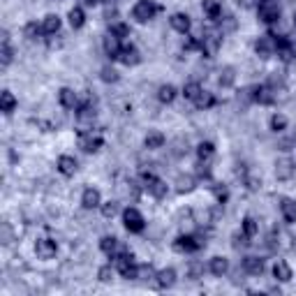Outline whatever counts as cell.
I'll return each instance as SVG.
<instances>
[{
	"label": "cell",
	"mask_w": 296,
	"mask_h": 296,
	"mask_svg": "<svg viewBox=\"0 0 296 296\" xmlns=\"http://www.w3.org/2000/svg\"><path fill=\"white\" fill-rule=\"evenodd\" d=\"M294 171H296V164L291 157H282V160L275 162V176H278V181H289L291 176H294Z\"/></svg>",
	"instance_id": "obj_8"
},
{
	"label": "cell",
	"mask_w": 296,
	"mask_h": 296,
	"mask_svg": "<svg viewBox=\"0 0 296 296\" xmlns=\"http://www.w3.org/2000/svg\"><path fill=\"white\" fill-rule=\"evenodd\" d=\"M187 151V146H185V148H183V139H178V141H176V155H183V153H185Z\"/></svg>",
	"instance_id": "obj_48"
},
{
	"label": "cell",
	"mask_w": 296,
	"mask_h": 296,
	"mask_svg": "<svg viewBox=\"0 0 296 296\" xmlns=\"http://www.w3.org/2000/svg\"><path fill=\"white\" fill-rule=\"evenodd\" d=\"M146 148H162L164 146V134L162 132H148L144 139Z\"/></svg>",
	"instance_id": "obj_28"
},
{
	"label": "cell",
	"mask_w": 296,
	"mask_h": 296,
	"mask_svg": "<svg viewBox=\"0 0 296 296\" xmlns=\"http://www.w3.org/2000/svg\"><path fill=\"white\" fill-rule=\"evenodd\" d=\"M155 178H157V176L153 174V171H141V181H144L146 185H151V183L155 181Z\"/></svg>",
	"instance_id": "obj_47"
},
{
	"label": "cell",
	"mask_w": 296,
	"mask_h": 296,
	"mask_svg": "<svg viewBox=\"0 0 296 296\" xmlns=\"http://www.w3.org/2000/svg\"><path fill=\"white\" fill-rule=\"evenodd\" d=\"M294 28H296V14H294Z\"/></svg>",
	"instance_id": "obj_52"
},
{
	"label": "cell",
	"mask_w": 296,
	"mask_h": 296,
	"mask_svg": "<svg viewBox=\"0 0 296 296\" xmlns=\"http://www.w3.org/2000/svg\"><path fill=\"white\" fill-rule=\"evenodd\" d=\"M294 47H296V44H294Z\"/></svg>",
	"instance_id": "obj_53"
},
{
	"label": "cell",
	"mask_w": 296,
	"mask_h": 296,
	"mask_svg": "<svg viewBox=\"0 0 296 296\" xmlns=\"http://www.w3.org/2000/svg\"><path fill=\"white\" fill-rule=\"evenodd\" d=\"M220 28H222V35H224V33L234 31V28H236V21H234L231 17H224V19H220Z\"/></svg>",
	"instance_id": "obj_44"
},
{
	"label": "cell",
	"mask_w": 296,
	"mask_h": 296,
	"mask_svg": "<svg viewBox=\"0 0 296 296\" xmlns=\"http://www.w3.org/2000/svg\"><path fill=\"white\" fill-rule=\"evenodd\" d=\"M109 33H114L118 40H123V37H130V28H127L125 24H114L111 26V31Z\"/></svg>",
	"instance_id": "obj_41"
},
{
	"label": "cell",
	"mask_w": 296,
	"mask_h": 296,
	"mask_svg": "<svg viewBox=\"0 0 296 296\" xmlns=\"http://www.w3.org/2000/svg\"><path fill=\"white\" fill-rule=\"evenodd\" d=\"M284 127H287V116H282V114L271 116V130L273 132H282Z\"/></svg>",
	"instance_id": "obj_37"
},
{
	"label": "cell",
	"mask_w": 296,
	"mask_h": 296,
	"mask_svg": "<svg viewBox=\"0 0 296 296\" xmlns=\"http://www.w3.org/2000/svg\"><path fill=\"white\" fill-rule=\"evenodd\" d=\"M104 54L109 56V58H118V54H121V40L114 35V33H109V35L104 37Z\"/></svg>",
	"instance_id": "obj_14"
},
{
	"label": "cell",
	"mask_w": 296,
	"mask_h": 296,
	"mask_svg": "<svg viewBox=\"0 0 296 296\" xmlns=\"http://www.w3.org/2000/svg\"><path fill=\"white\" fill-rule=\"evenodd\" d=\"M204 12L211 21L220 24V19H222V7H220L218 0H204Z\"/></svg>",
	"instance_id": "obj_17"
},
{
	"label": "cell",
	"mask_w": 296,
	"mask_h": 296,
	"mask_svg": "<svg viewBox=\"0 0 296 296\" xmlns=\"http://www.w3.org/2000/svg\"><path fill=\"white\" fill-rule=\"evenodd\" d=\"M42 31L47 33V35H56V33L61 31V19L56 17V14H49V17H44Z\"/></svg>",
	"instance_id": "obj_25"
},
{
	"label": "cell",
	"mask_w": 296,
	"mask_h": 296,
	"mask_svg": "<svg viewBox=\"0 0 296 296\" xmlns=\"http://www.w3.org/2000/svg\"><path fill=\"white\" fill-rule=\"evenodd\" d=\"M58 100H61V104L65 107V109H79V97L72 88H61Z\"/></svg>",
	"instance_id": "obj_15"
},
{
	"label": "cell",
	"mask_w": 296,
	"mask_h": 296,
	"mask_svg": "<svg viewBox=\"0 0 296 296\" xmlns=\"http://www.w3.org/2000/svg\"><path fill=\"white\" fill-rule=\"evenodd\" d=\"M114 264H116V268H118V271H121V275L123 278H137V273H139V266L134 264L132 261V254L130 252H125V250H123L121 254H114Z\"/></svg>",
	"instance_id": "obj_1"
},
{
	"label": "cell",
	"mask_w": 296,
	"mask_h": 296,
	"mask_svg": "<svg viewBox=\"0 0 296 296\" xmlns=\"http://www.w3.org/2000/svg\"><path fill=\"white\" fill-rule=\"evenodd\" d=\"M118 61L123 63V65H137V63L141 61V56H139V51H137V49L132 47V44H130V47H123L121 49V54H118Z\"/></svg>",
	"instance_id": "obj_13"
},
{
	"label": "cell",
	"mask_w": 296,
	"mask_h": 296,
	"mask_svg": "<svg viewBox=\"0 0 296 296\" xmlns=\"http://www.w3.org/2000/svg\"><path fill=\"white\" fill-rule=\"evenodd\" d=\"M86 24V14L81 7H74V10H70V26L72 28H81V26Z\"/></svg>",
	"instance_id": "obj_30"
},
{
	"label": "cell",
	"mask_w": 296,
	"mask_h": 296,
	"mask_svg": "<svg viewBox=\"0 0 296 296\" xmlns=\"http://www.w3.org/2000/svg\"><path fill=\"white\" fill-rule=\"evenodd\" d=\"M248 238H250V236H245V234H241V236L236 234V236H234V248H245V245L250 243Z\"/></svg>",
	"instance_id": "obj_46"
},
{
	"label": "cell",
	"mask_w": 296,
	"mask_h": 296,
	"mask_svg": "<svg viewBox=\"0 0 296 296\" xmlns=\"http://www.w3.org/2000/svg\"><path fill=\"white\" fill-rule=\"evenodd\" d=\"M35 252L40 259H51V257H56V252H58V245H56V241H51V238H40L35 245Z\"/></svg>",
	"instance_id": "obj_10"
},
{
	"label": "cell",
	"mask_w": 296,
	"mask_h": 296,
	"mask_svg": "<svg viewBox=\"0 0 296 296\" xmlns=\"http://www.w3.org/2000/svg\"><path fill=\"white\" fill-rule=\"evenodd\" d=\"M213 153H215V146L211 144V141H201L199 146H197V155H199V160H211Z\"/></svg>",
	"instance_id": "obj_31"
},
{
	"label": "cell",
	"mask_w": 296,
	"mask_h": 296,
	"mask_svg": "<svg viewBox=\"0 0 296 296\" xmlns=\"http://www.w3.org/2000/svg\"><path fill=\"white\" fill-rule=\"evenodd\" d=\"M176 190H178L181 194L192 192V190H194V178H192V176H181L178 183H176Z\"/></svg>",
	"instance_id": "obj_34"
},
{
	"label": "cell",
	"mask_w": 296,
	"mask_h": 296,
	"mask_svg": "<svg viewBox=\"0 0 296 296\" xmlns=\"http://www.w3.org/2000/svg\"><path fill=\"white\" fill-rule=\"evenodd\" d=\"M254 51L261 56V58H268V56L275 54V35H261L254 44Z\"/></svg>",
	"instance_id": "obj_7"
},
{
	"label": "cell",
	"mask_w": 296,
	"mask_h": 296,
	"mask_svg": "<svg viewBox=\"0 0 296 296\" xmlns=\"http://www.w3.org/2000/svg\"><path fill=\"white\" fill-rule=\"evenodd\" d=\"M14 109H17V100H14V95L10 91H3L0 93V111L10 116Z\"/></svg>",
	"instance_id": "obj_23"
},
{
	"label": "cell",
	"mask_w": 296,
	"mask_h": 296,
	"mask_svg": "<svg viewBox=\"0 0 296 296\" xmlns=\"http://www.w3.org/2000/svg\"><path fill=\"white\" fill-rule=\"evenodd\" d=\"M280 213H282L284 222L294 224V222H296V201H294V199H287V197H282V199H280Z\"/></svg>",
	"instance_id": "obj_12"
},
{
	"label": "cell",
	"mask_w": 296,
	"mask_h": 296,
	"mask_svg": "<svg viewBox=\"0 0 296 296\" xmlns=\"http://www.w3.org/2000/svg\"><path fill=\"white\" fill-rule=\"evenodd\" d=\"M97 275H100V280H102V282H109V280L114 278V268H111V266H102Z\"/></svg>",
	"instance_id": "obj_45"
},
{
	"label": "cell",
	"mask_w": 296,
	"mask_h": 296,
	"mask_svg": "<svg viewBox=\"0 0 296 296\" xmlns=\"http://www.w3.org/2000/svg\"><path fill=\"white\" fill-rule=\"evenodd\" d=\"M220 33H204V37L199 40V49L204 51V56H208V58H213V56L218 54L220 49Z\"/></svg>",
	"instance_id": "obj_5"
},
{
	"label": "cell",
	"mask_w": 296,
	"mask_h": 296,
	"mask_svg": "<svg viewBox=\"0 0 296 296\" xmlns=\"http://www.w3.org/2000/svg\"><path fill=\"white\" fill-rule=\"evenodd\" d=\"M146 187H148V192H151L153 197H157V199L167 197V190H169V187H167V183L160 181V178H155V181H153L151 185H146Z\"/></svg>",
	"instance_id": "obj_26"
},
{
	"label": "cell",
	"mask_w": 296,
	"mask_h": 296,
	"mask_svg": "<svg viewBox=\"0 0 296 296\" xmlns=\"http://www.w3.org/2000/svg\"><path fill=\"white\" fill-rule=\"evenodd\" d=\"M0 56H3V67H7L14 58V51H12V47H10V35H7V33H3V54Z\"/></svg>",
	"instance_id": "obj_29"
},
{
	"label": "cell",
	"mask_w": 296,
	"mask_h": 296,
	"mask_svg": "<svg viewBox=\"0 0 296 296\" xmlns=\"http://www.w3.org/2000/svg\"><path fill=\"white\" fill-rule=\"evenodd\" d=\"M243 268H245V273H250V275H261V273H264V261H261L259 257H245V259H243Z\"/></svg>",
	"instance_id": "obj_19"
},
{
	"label": "cell",
	"mask_w": 296,
	"mask_h": 296,
	"mask_svg": "<svg viewBox=\"0 0 296 296\" xmlns=\"http://www.w3.org/2000/svg\"><path fill=\"white\" fill-rule=\"evenodd\" d=\"M100 146H102V137L100 134H93L91 130L88 132H79V148H84L86 153H95Z\"/></svg>",
	"instance_id": "obj_6"
},
{
	"label": "cell",
	"mask_w": 296,
	"mask_h": 296,
	"mask_svg": "<svg viewBox=\"0 0 296 296\" xmlns=\"http://www.w3.org/2000/svg\"><path fill=\"white\" fill-rule=\"evenodd\" d=\"M116 213H118V204H116V201H107V204L102 206V215H104V218H114Z\"/></svg>",
	"instance_id": "obj_42"
},
{
	"label": "cell",
	"mask_w": 296,
	"mask_h": 296,
	"mask_svg": "<svg viewBox=\"0 0 296 296\" xmlns=\"http://www.w3.org/2000/svg\"><path fill=\"white\" fill-rule=\"evenodd\" d=\"M215 194H218V199H220V201L227 199V190H220V187H215Z\"/></svg>",
	"instance_id": "obj_49"
},
{
	"label": "cell",
	"mask_w": 296,
	"mask_h": 296,
	"mask_svg": "<svg viewBox=\"0 0 296 296\" xmlns=\"http://www.w3.org/2000/svg\"><path fill=\"white\" fill-rule=\"evenodd\" d=\"M273 275H275V280H280V282H289L291 280V268L287 261L278 259L275 264H273Z\"/></svg>",
	"instance_id": "obj_16"
},
{
	"label": "cell",
	"mask_w": 296,
	"mask_h": 296,
	"mask_svg": "<svg viewBox=\"0 0 296 296\" xmlns=\"http://www.w3.org/2000/svg\"><path fill=\"white\" fill-rule=\"evenodd\" d=\"M201 245H204V241H199V238L192 234H185V236H178V238H176V248L183 250V252H197Z\"/></svg>",
	"instance_id": "obj_9"
},
{
	"label": "cell",
	"mask_w": 296,
	"mask_h": 296,
	"mask_svg": "<svg viewBox=\"0 0 296 296\" xmlns=\"http://www.w3.org/2000/svg\"><path fill=\"white\" fill-rule=\"evenodd\" d=\"M257 14H259V19L264 24H275L280 19V7H278V3H273V0H264V3H259V7H257Z\"/></svg>",
	"instance_id": "obj_4"
},
{
	"label": "cell",
	"mask_w": 296,
	"mask_h": 296,
	"mask_svg": "<svg viewBox=\"0 0 296 296\" xmlns=\"http://www.w3.org/2000/svg\"><path fill=\"white\" fill-rule=\"evenodd\" d=\"M201 93L204 91H201V86L197 84V81H190V84H185V88H183V95H185L187 100H192V102L201 95Z\"/></svg>",
	"instance_id": "obj_33"
},
{
	"label": "cell",
	"mask_w": 296,
	"mask_h": 296,
	"mask_svg": "<svg viewBox=\"0 0 296 296\" xmlns=\"http://www.w3.org/2000/svg\"><path fill=\"white\" fill-rule=\"evenodd\" d=\"M155 275L157 273L153 271V266H139V273H137V278H144V280H151Z\"/></svg>",
	"instance_id": "obj_43"
},
{
	"label": "cell",
	"mask_w": 296,
	"mask_h": 296,
	"mask_svg": "<svg viewBox=\"0 0 296 296\" xmlns=\"http://www.w3.org/2000/svg\"><path fill=\"white\" fill-rule=\"evenodd\" d=\"M100 248H102L107 254H111V257H114L116 250H118V238H114V236H104L102 241H100Z\"/></svg>",
	"instance_id": "obj_32"
},
{
	"label": "cell",
	"mask_w": 296,
	"mask_h": 296,
	"mask_svg": "<svg viewBox=\"0 0 296 296\" xmlns=\"http://www.w3.org/2000/svg\"><path fill=\"white\" fill-rule=\"evenodd\" d=\"M157 10H160V7H157L153 0H139L132 10V17L137 19L139 24H146V21H151V19L155 17Z\"/></svg>",
	"instance_id": "obj_2"
},
{
	"label": "cell",
	"mask_w": 296,
	"mask_h": 296,
	"mask_svg": "<svg viewBox=\"0 0 296 296\" xmlns=\"http://www.w3.org/2000/svg\"><path fill=\"white\" fill-rule=\"evenodd\" d=\"M157 97H160V102H164V104L174 102V100H176V88H174L171 84L160 86V91H157Z\"/></svg>",
	"instance_id": "obj_27"
},
{
	"label": "cell",
	"mask_w": 296,
	"mask_h": 296,
	"mask_svg": "<svg viewBox=\"0 0 296 296\" xmlns=\"http://www.w3.org/2000/svg\"><path fill=\"white\" fill-rule=\"evenodd\" d=\"M155 278H157V284H160L162 289H169V287H174V282H176V271L174 268H162Z\"/></svg>",
	"instance_id": "obj_20"
},
{
	"label": "cell",
	"mask_w": 296,
	"mask_h": 296,
	"mask_svg": "<svg viewBox=\"0 0 296 296\" xmlns=\"http://www.w3.org/2000/svg\"><path fill=\"white\" fill-rule=\"evenodd\" d=\"M123 222H125V229L132 231V234H139V231H144V227H146L144 215H141L137 208H125V213H123Z\"/></svg>",
	"instance_id": "obj_3"
},
{
	"label": "cell",
	"mask_w": 296,
	"mask_h": 296,
	"mask_svg": "<svg viewBox=\"0 0 296 296\" xmlns=\"http://www.w3.org/2000/svg\"><path fill=\"white\" fill-rule=\"evenodd\" d=\"M100 77H102V81H107V84H116V81H118V72L111 70V67H102Z\"/></svg>",
	"instance_id": "obj_40"
},
{
	"label": "cell",
	"mask_w": 296,
	"mask_h": 296,
	"mask_svg": "<svg viewBox=\"0 0 296 296\" xmlns=\"http://www.w3.org/2000/svg\"><path fill=\"white\" fill-rule=\"evenodd\" d=\"M81 204H84V208H95V206H100V190L86 187L84 197H81Z\"/></svg>",
	"instance_id": "obj_21"
},
{
	"label": "cell",
	"mask_w": 296,
	"mask_h": 296,
	"mask_svg": "<svg viewBox=\"0 0 296 296\" xmlns=\"http://www.w3.org/2000/svg\"><path fill=\"white\" fill-rule=\"evenodd\" d=\"M291 151H294V157H291V160H294V164H296V144H294V148H291Z\"/></svg>",
	"instance_id": "obj_51"
},
{
	"label": "cell",
	"mask_w": 296,
	"mask_h": 296,
	"mask_svg": "<svg viewBox=\"0 0 296 296\" xmlns=\"http://www.w3.org/2000/svg\"><path fill=\"white\" fill-rule=\"evenodd\" d=\"M250 100H254V102L259 104H271L275 97H273V88H268V86H254V88H250Z\"/></svg>",
	"instance_id": "obj_11"
},
{
	"label": "cell",
	"mask_w": 296,
	"mask_h": 296,
	"mask_svg": "<svg viewBox=\"0 0 296 296\" xmlns=\"http://www.w3.org/2000/svg\"><path fill=\"white\" fill-rule=\"evenodd\" d=\"M58 171H61L63 176H74V171H77V160H74L72 155H61L58 157Z\"/></svg>",
	"instance_id": "obj_18"
},
{
	"label": "cell",
	"mask_w": 296,
	"mask_h": 296,
	"mask_svg": "<svg viewBox=\"0 0 296 296\" xmlns=\"http://www.w3.org/2000/svg\"><path fill=\"white\" fill-rule=\"evenodd\" d=\"M208 268H211V273H213V275H218V278H222L224 273L229 271V261L224 259V257H213V259H211V266H208Z\"/></svg>",
	"instance_id": "obj_24"
},
{
	"label": "cell",
	"mask_w": 296,
	"mask_h": 296,
	"mask_svg": "<svg viewBox=\"0 0 296 296\" xmlns=\"http://www.w3.org/2000/svg\"><path fill=\"white\" fill-rule=\"evenodd\" d=\"M257 229H259V227H257V220H254V218H250V215H248V218L243 220V234H245V236L252 238V236L257 234Z\"/></svg>",
	"instance_id": "obj_38"
},
{
	"label": "cell",
	"mask_w": 296,
	"mask_h": 296,
	"mask_svg": "<svg viewBox=\"0 0 296 296\" xmlns=\"http://www.w3.org/2000/svg\"><path fill=\"white\" fill-rule=\"evenodd\" d=\"M194 104H197V109H211L213 104H215V97H213L211 93H201V95L194 100Z\"/></svg>",
	"instance_id": "obj_36"
},
{
	"label": "cell",
	"mask_w": 296,
	"mask_h": 296,
	"mask_svg": "<svg viewBox=\"0 0 296 296\" xmlns=\"http://www.w3.org/2000/svg\"><path fill=\"white\" fill-rule=\"evenodd\" d=\"M84 3H86V5H95L97 0H84Z\"/></svg>",
	"instance_id": "obj_50"
},
{
	"label": "cell",
	"mask_w": 296,
	"mask_h": 296,
	"mask_svg": "<svg viewBox=\"0 0 296 296\" xmlns=\"http://www.w3.org/2000/svg\"><path fill=\"white\" fill-rule=\"evenodd\" d=\"M169 21H171V28H174V31H178V33H183V35L190 31V17H187V14L178 12V14H174Z\"/></svg>",
	"instance_id": "obj_22"
},
{
	"label": "cell",
	"mask_w": 296,
	"mask_h": 296,
	"mask_svg": "<svg viewBox=\"0 0 296 296\" xmlns=\"http://www.w3.org/2000/svg\"><path fill=\"white\" fill-rule=\"evenodd\" d=\"M234 79H236L234 67H224L222 72H220V86H222V88H229V86L234 84Z\"/></svg>",
	"instance_id": "obj_35"
},
{
	"label": "cell",
	"mask_w": 296,
	"mask_h": 296,
	"mask_svg": "<svg viewBox=\"0 0 296 296\" xmlns=\"http://www.w3.org/2000/svg\"><path fill=\"white\" fill-rule=\"evenodd\" d=\"M26 37H28V40H37V37H40V35H42V26H37L35 24V21H33V24H28V26H26Z\"/></svg>",
	"instance_id": "obj_39"
}]
</instances>
